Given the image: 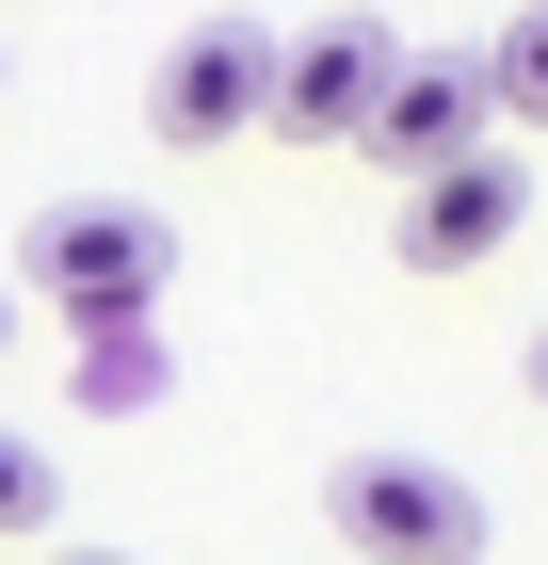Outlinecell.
Wrapping results in <instances>:
<instances>
[{"instance_id":"cell-1","label":"cell","mask_w":548,"mask_h":565,"mask_svg":"<svg viewBox=\"0 0 548 565\" xmlns=\"http://www.w3.org/2000/svg\"><path fill=\"white\" fill-rule=\"evenodd\" d=\"M17 259H33L49 323H82V340H146L162 291H178V226L146 211V194H49Z\"/></svg>"},{"instance_id":"cell-2","label":"cell","mask_w":548,"mask_h":565,"mask_svg":"<svg viewBox=\"0 0 548 565\" xmlns=\"http://www.w3.org/2000/svg\"><path fill=\"white\" fill-rule=\"evenodd\" d=\"M323 533L355 565H484V484L468 469H436V452H387V436H355V452H339L323 469Z\"/></svg>"},{"instance_id":"cell-3","label":"cell","mask_w":548,"mask_h":565,"mask_svg":"<svg viewBox=\"0 0 548 565\" xmlns=\"http://www.w3.org/2000/svg\"><path fill=\"white\" fill-rule=\"evenodd\" d=\"M275 49H291V33H258V17H194V33L146 65V130H162V146L275 130Z\"/></svg>"},{"instance_id":"cell-4","label":"cell","mask_w":548,"mask_h":565,"mask_svg":"<svg viewBox=\"0 0 548 565\" xmlns=\"http://www.w3.org/2000/svg\"><path fill=\"white\" fill-rule=\"evenodd\" d=\"M484 146H501V97H484V49H404V82H387V114H372V146H355V162H387L404 194H420V178L484 162Z\"/></svg>"},{"instance_id":"cell-5","label":"cell","mask_w":548,"mask_h":565,"mask_svg":"<svg viewBox=\"0 0 548 565\" xmlns=\"http://www.w3.org/2000/svg\"><path fill=\"white\" fill-rule=\"evenodd\" d=\"M387 82H404V33H387V17H323V33L275 49V130L291 146H372Z\"/></svg>"},{"instance_id":"cell-6","label":"cell","mask_w":548,"mask_h":565,"mask_svg":"<svg viewBox=\"0 0 548 565\" xmlns=\"http://www.w3.org/2000/svg\"><path fill=\"white\" fill-rule=\"evenodd\" d=\"M516 226H533V162L484 146V162H452V178L404 194V275H468V259H501Z\"/></svg>"},{"instance_id":"cell-7","label":"cell","mask_w":548,"mask_h":565,"mask_svg":"<svg viewBox=\"0 0 548 565\" xmlns=\"http://www.w3.org/2000/svg\"><path fill=\"white\" fill-rule=\"evenodd\" d=\"M484 97H501V130H548V0H516L484 33Z\"/></svg>"},{"instance_id":"cell-8","label":"cell","mask_w":548,"mask_h":565,"mask_svg":"<svg viewBox=\"0 0 548 565\" xmlns=\"http://www.w3.org/2000/svg\"><path fill=\"white\" fill-rule=\"evenodd\" d=\"M82 404L97 420H146L162 404V340H82Z\"/></svg>"},{"instance_id":"cell-9","label":"cell","mask_w":548,"mask_h":565,"mask_svg":"<svg viewBox=\"0 0 548 565\" xmlns=\"http://www.w3.org/2000/svg\"><path fill=\"white\" fill-rule=\"evenodd\" d=\"M65 518V484H49V436H17L0 420V533H49Z\"/></svg>"},{"instance_id":"cell-10","label":"cell","mask_w":548,"mask_h":565,"mask_svg":"<svg viewBox=\"0 0 548 565\" xmlns=\"http://www.w3.org/2000/svg\"><path fill=\"white\" fill-rule=\"evenodd\" d=\"M533 404H548V323H533Z\"/></svg>"},{"instance_id":"cell-11","label":"cell","mask_w":548,"mask_h":565,"mask_svg":"<svg viewBox=\"0 0 548 565\" xmlns=\"http://www.w3.org/2000/svg\"><path fill=\"white\" fill-rule=\"evenodd\" d=\"M0 355H17V291H0Z\"/></svg>"},{"instance_id":"cell-12","label":"cell","mask_w":548,"mask_h":565,"mask_svg":"<svg viewBox=\"0 0 548 565\" xmlns=\"http://www.w3.org/2000/svg\"><path fill=\"white\" fill-rule=\"evenodd\" d=\"M65 565H129V550H65Z\"/></svg>"},{"instance_id":"cell-13","label":"cell","mask_w":548,"mask_h":565,"mask_svg":"<svg viewBox=\"0 0 548 565\" xmlns=\"http://www.w3.org/2000/svg\"><path fill=\"white\" fill-rule=\"evenodd\" d=\"M0 82H17V49H0Z\"/></svg>"}]
</instances>
